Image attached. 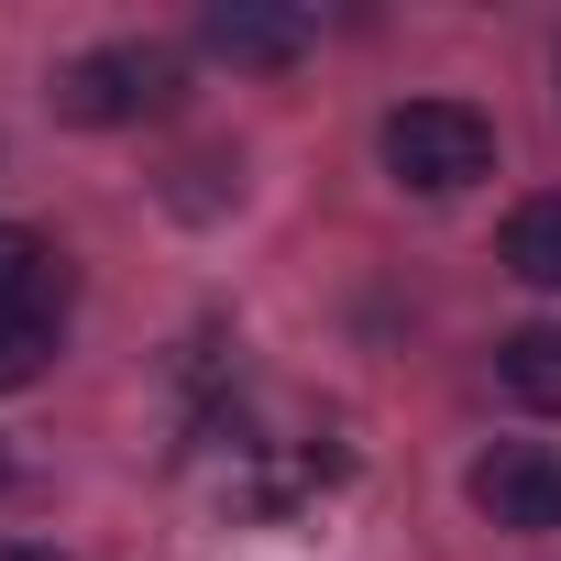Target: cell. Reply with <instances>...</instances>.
<instances>
[{
  "label": "cell",
  "instance_id": "6da1fadb",
  "mask_svg": "<svg viewBox=\"0 0 561 561\" xmlns=\"http://www.w3.org/2000/svg\"><path fill=\"white\" fill-rule=\"evenodd\" d=\"M386 176L419 198H451V187L495 176V122L473 100H408V111H386Z\"/></svg>",
  "mask_w": 561,
  "mask_h": 561
},
{
  "label": "cell",
  "instance_id": "7a4b0ae2",
  "mask_svg": "<svg viewBox=\"0 0 561 561\" xmlns=\"http://www.w3.org/2000/svg\"><path fill=\"white\" fill-rule=\"evenodd\" d=\"M56 111L89 122V133L154 122V111H176V56H165V45H89V56H67Z\"/></svg>",
  "mask_w": 561,
  "mask_h": 561
},
{
  "label": "cell",
  "instance_id": "3957f363",
  "mask_svg": "<svg viewBox=\"0 0 561 561\" xmlns=\"http://www.w3.org/2000/svg\"><path fill=\"white\" fill-rule=\"evenodd\" d=\"M473 506L495 528H561V451L550 440H495L473 462Z\"/></svg>",
  "mask_w": 561,
  "mask_h": 561
},
{
  "label": "cell",
  "instance_id": "277c9868",
  "mask_svg": "<svg viewBox=\"0 0 561 561\" xmlns=\"http://www.w3.org/2000/svg\"><path fill=\"white\" fill-rule=\"evenodd\" d=\"M198 45L231 56V67H287V56H309V12H275V0H209Z\"/></svg>",
  "mask_w": 561,
  "mask_h": 561
},
{
  "label": "cell",
  "instance_id": "5b68a950",
  "mask_svg": "<svg viewBox=\"0 0 561 561\" xmlns=\"http://www.w3.org/2000/svg\"><path fill=\"white\" fill-rule=\"evenodd\" d=\"M495 375H506V397H517V408L561 419V320H528V331H506V342H495Z\"/></svg>",
  "mask_w": 561,
  "mask_h": 561
},
{
  "label": "cell",
  "instance_id": "8992f818",
  "mask_svg": "<svg viewBox=\"0 0 561 561\" xmlns=\"http://www.w3.org/2000/svg\"><path fill=\"white\" fill-rule=\"evenodd\" d=\"M506 275H528V287L561 298V198H528V209L506 220Z\"/></svg>",
  "mask_w": 561,
  "mask_h": 561
},
{
  "label": "cell",
  "instance_id": "52a82bcc",
  "mask_svg": "<svg viewBox=\"0 0 561 561\" xmlns=\"http://www.w3.org/2000/svg\"><path fill=\"white\" fill-rule=\"evenodd\" d=\"M0 298H23V309H67V275H56V253H45L34 231H12V220H0Z\"/></svg>",
  "mask_w": 561,
  "mask_h": 561
},
{
  "label": "cell",
  "instance_id": "ba28073f",
  "mask_svg": "<svg viewBox=\"0 0 561 561\" xmlns=\"http://www.w3.org/2000/svg\"><path fill=\"white\" fill-rule=\"evenodd\" d=\"M56 353V309H23V298H0V386H34Z\"/></svg>",
  "mask_w": 561,
  "mask_h": 561
},
{
  "label": "cell",
  "instance_id": "9c48e42d",
  "mask_svg": "<svg viewBox=\"0 0 561 561\" xmlns=\"http://www.w3.org/2000/svg\"><path fill=\"white\" fill-rule=\"evenodd\" d=\"M0 561H67V550H34V539H0Z\"/></svg>",
  "mask_w": 561,
  "mask_h": 561
},
{
  "label": "cell",
  "instance_id": "30bf717a",
  "mask_svg": "<svg viewBox=\"0 0 561 561\" xmlns=\"http://www.w3.org/2000/svg\"><path fill=\"white\" fill-rule=\"evenodd\" d=\"M0 484H12V451H0Z\"/></svg>",
  "mask_w": 561,
  "mask_h": 561
}]
</instances>
